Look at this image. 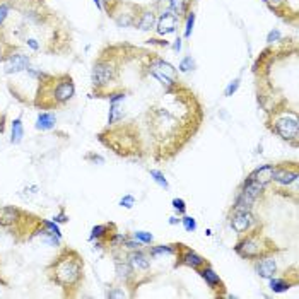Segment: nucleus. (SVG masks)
Wrapping results in <instances>:
<instances>
[{"mask_svg":"<svg viewBox=\"0 0 299 299\" xmlns=\"http://www.w3.org/2000/svg\"><path fill=\"white\" fill-rule=\"evenodd\" d=\"M228 219H229V228L236 234H239V236L261 226L258 222V219H256V215L253 214V210H236V212H229Z\"/></svg>","mask_w":299,"mask_h":299,"instance_id":"obj_7","label":"nucleus"},{"mask_svg":"<svg viewBox=\"0 0 299 299\" xmlns=\"http://www.w3.org/2000/svg\"><path fill=\"white\" fill-rule=\"evenodd\" d=\"M239 86H241V79H239V77H236V79H233L226 86V89H224V96H226V98H231V96H234V94L238 93Z\"/></svg>","mask_w":299,"mask_h":299,"instance_id":"obj_31","label":"nucleus"},{"mask_svg":"<svg viewBox=\"0 0 299 299\" xmlns=\"http://www.w3.org/2000/svg\"><path fill=\"white\" fill-rule=\"evenodd\" d=\"M123 248H125L127 251H132V250H140V248H144L140 241H137L135 238H132V234H128V238L125 239V243H123Z\"/></svg>","mask_w":299,"mask_h":299,"instance_id":"obj_32","label":"nucleus"},{"mask_svg":"<svg viewBox=\"0 0 299 299\" xmlns=\"http://www.w3.org/2000/svg\"><path fill=\"white\" fill-rule=\"evenodd\" d=\"M115 231H118V229L113 222L96 224V226L91 229L89 241L94 243V246L98 248V250H104V248H108V239L111 238V234Z\"/></svg>","mask_w":299,"mask_h":299,"instance_id":"obj_10","label":"nucleus"},{"mask_svg":"<svg viewBox=\"0 0 299 299\" xmlns=\"http://www.w3.org/2000/svg\"><path fill=\"white\" fill-rule=\"evenodd\" d=\"M125 258H127V261L130 264V267L135 270V272H140V274L149 272V269H151V256H149V253H147L145 248L128 251Z\"/></svg>","mask_w":299,"mask_h":299,"instance_id":"obj_15","label":"nucleus"},{"mask_svg":"<svg viewBox=\"0 0 299 299\" xmlns=\"http://www.w3.org/2000/svg\"><path fill=\"white\" fill-rule=\"evenodd\" d=\"M270 130L287 144L297 147L299 140V118L294 109H274Z\"/></svg>","mask_w":299,"mask_h":299,"instance_id":"obj_4","label":"nucleus"},{"mask_svg":"<svg viewBox=\"0 0 299 299\" xmlns=\"http://www.w3.org/2000/svg\"><path fill=\"white\" fill-rule=\"evenodd\" d=\"M108 99H109V104L123 103V101L127 99V93H123V91H117V93H109V94H108Z\"/></svg>","mask_w":299,"mask_h":299,"instance_id":"obj_35","label":"nucleus"},{"mask_svg":"<svg viewBox=\"0 0 299 299\" xmlns=\"http://www.w3.org/2000/svg\"><path fill=\"white\" fill-rule=\"evenodd\" d=\"M151 258H158L161 255H174L176 253V243H169V245H153L147 248Z\"/></svg>","mask_w":299,"mask_h":299,"instance_id":"obj_22","label":"nucleus"},{"mask_svg":"<svg viewBox=\"0 0 299 299\" xmlns=\"http://www.w3.org/2000/svg\"><path fill=\"white\" fill-rule=\"evenodd\" d=\"M2 62H4V72L6 73H19L29 68L31 58H29V55L16 52V53L7 55Z\"/></svg>","mask_w":299,"mask_h":299,"instance_id":"obj_12","label":"nucleus"},{"mask_svg":"<svg viewBox=\"0 0 299 299\" xmlns=\"http://www.w3.org/2000/svg\"><path fill=\"white\" fill-rule=\"evenodd\" d=\"M113 256H115V274H117V279L118 280H122L125 286L128 287H135V286H139V284L135 282V275L137 272L132 269L130 264L127 261L125 256H118L117 253H113Z\"/></svg>","mask_w":299,"mask_h":299,"instance_id":"obj_11","label":"nucleus"},{"mask_svg":"<svg viewBox=\"0 0 299 299\" xmlns=\"http://www.w3.org/2000/svg\"><path fill=\"white\" fill-rule=\"evenodd\" d=\"M55 125H57V117H55L53 113H50V111L40 113L38 118H36V128L41 130V132L52 130V128H55Z\"/></svg>","mask_w":299,"mask_h":299,"instance_id":"obj_21","label":"nucleus"},{"mask_svg":"<svg viewBox=\"0 0 299 299\" xmlns=\"http://www.w3.org/2000/svg\"><path fill=\"white\" fill-rule=\"evenodd\" d=\"M168 9L178 17V19H181V17L186 16V12L190 11L192 6H190V0H169Z\"/></svg>","mask_w":299,"mask_h":299,"instance_id":"obj_23","label":"nucleus"},{"mask_svg":"<svg viewBox=\"0 0 299 299\" xmlns=\"http://www.w3.org/2000/svg\"><path fill=\"white\" fill-rule=\"evenodd\" d=\"M179 220H181V219H179V215H171L168 222L171 224V226H176V224H179Z\"/></svg>","mask_w":299,"mask_h":299,"instance_id":"obj_45","label":"nucleus"},{"mask_svg":"<svg viewBox=\"0 0 299 299\" xmlns=\"http://www.w3.org/2000/svg\"><path fill=\"white\" fill-rule=\"evenodd\" d=\"M103 4V11H106L108 14H113V11L118 6V0H101Z\"/></svg>","mask_w":299,"mask_h":299,"instance_id":"obj_40","label":"nucleus"},{"mask_svg":"<svg viewBox=\"0 0 299 299\" xmlns=\"http://www.w3.org/2000/svg\"><path fill=\"white\" fill-rule=\"evenodd\" d=\"M265 2L270 9H274V11H277V12H280V9L287 6V0H265Z\"/></svg>","mask_w":299,"mask_h":299,"instance_id":"obj_39","label":"nucleus"},{"mask_svg":"<svg viewBox=\"0 0 299 299\" xmlns=\"http://www.w3.org/2000/svg\"><path fill=\"white\" fill-rule=\"evenodd\" d=\"M174 256H176L174 269H178V267H188V269H192L197 272L199 269H202L204 265L209 264V260H207L205 256H202L200 253L192 250V248L186 246L185 243H176V253H174Z\"/></svg>","mask_w":299,"mask_h":299,"instance_id":"obj_6","label":"nucleus"},{"mask_svg":"<svg viewBox=\"0 0 299 299\" xmlns=\"http://www.w3.org/2000/svg\"><path fill=\"white\" fill-rule=\"evenodd\" d=\"M127 296H130V294H127L123 289H120V287H111L106 292V297H109V299H120V297H127Z\"/></svg>","mask_w":299,"mask_h":299,"instance_id":"obj_36","label":"nucleus"},{"mask_svg":"<svg viewBox=\"0 0 299 299\" xmlns=\"http://www.w3.org/2000/svg\"><path fill=\"white\" fill-rule=\"evenodd\" d=\"M53 220H55L57 224H65V222H68V214L62 209V210H60V212L53 217Z\"/></svg>","mask_w":299,"mask_h":299,"instance_id":"obj_41","label":"nucleus"},{"mask_svg":"<svg viewBox=\"0 0 299 299\" xmlns=\"http://www.w3.org/2000/svg\"><path fill=\"white\" fill-rule=\"evenodd\" d=\"M118 77V63L115 62L113 57H101L96 60L93 70H91V84L98 93H103L111 82L117 81Z\"/></svg>","mask_w":299,"mask_h":299,"instance_id":"obj_5","label":"nucleus"},{"mask_svg":"<svg viewBox=\"0 0 299 299\" xmlns=\"http://www.w3.org/2000/svg\"><path fill=\"white\" fill-rule=\"evenodd\" d=\"M24 214H26V210L19 209V207H14V205L0 207V228L12 231V229L19 224V220L22 219Z\"/></svg>","mask_w":299,"mask_h":299,"instance_id":"obj_14","label":"nucleus"},{"mask_svg":"<svg viewBox=\"0 0 299 299\" xmlns=\"http://www.w3.org/2000/svg\"><path fill=\"white\" fill-rule=\"evenodd\" d=\"M253 270H255V274L258 275L260 279L264 280H269L270 277H274V275H277V260H275L274 255H267V256H261V258L253 261Z\"/></svg>","mask_w":299,"mask_h":299,"instance_id":"obj_13","label":"nucleus"},{"mask_svg":"<svg viewBox=\"0 0 299 299\" xmlns=\"http://www.w3.org/2000/svg\"><path fill=\"white\" fill-rule=\"evenodd\" d=\"M86 161H93V163L96 164H104V158L103 156H99V154H94V153H91V154H87L86 158H84Z\"/></svg>","mask_w":299,"mask_h":299,"instance_id":"obj_42","label":"nucleus"},{"mask_svg":"<svg viewBox=\"0 0 299 299\" xmlns=\"http://www.w3.org/2000/svg\"><path fill=\"white\" fill-rule=\"evenodd\" d=\"M282 40V33H280L279 29H272L269 31V34H267V43L272 45V43H277V41Z\"/></svg>","mask_w":299,"mask_h":299,"instance_id":"obj_38","label":"nucleus"},{"mask_svg":"<svg viewBox=\"0 0 299 299\" xmlns=\"http://www.w3.org/2000/svg\"><path fill=\"white\" fill-rule=\"evenodd\" d=\"M299 169L296 163H277L274 164L272 171V183H277L279 186H291L297 181Z\"/></svg>","mask_w":299,"mask_h":299,"instance_id":"obj_8","label":"nucleus"},{"mask_svg":"<svg viewBox=\"0 0 299 299\" xmlns=\"http://www.w3.org/2000/svg\"><path fill=\"white\" fill-rule=\"evenodd\" d=\"M26 45H27V47H29L31 50H33V52H38V50L41 48V45L38 43V40H34V38H27V40H26Z\"/></svg>","mask_w":299,"mask_h":299,"instance_id":"obj_43","label":"nucleus"},{"mask_svg":"<svg viewBox=\"0 0 299 299\" xmlns=\"http://www.w3.org/2000/svg\"><path fill=\"white\" fill-rule=\"evenodd\" d=\"M272 171H274V164L267 163V164H261V166H258V168H255L246 178H250V179H253V181L258 183V185L267 188L270 183H272Z\"/></svg>","mask_w":299,"mask_h":299,"instance_id":"obj_17","label":"nucleus"},{"mask_svg":"<svg viewBox=\"0 0 299 299\" xmlns=\"http://www.w3.org/2000/svg\"><path fill=\"white\" fill-rule=\"evenodd\" d=\"M179 224H181L183 228H185V231L186 233H193V231H197V220L192 217V215H181V220H179Z\"/></svg>","mask_w":299,"mask_h":299,"instance_id":"obj_29","label":"nucleus"},{"mask_svg":"<svg viewBox=\"0 0 299 299\" xmlns=\"http://www.w3.org/2000/svg\"><path fill=\"white\" fill-rule=\"evenodd\" d=\"M176 24H178V17L174 14L166 9V11L161 12V16L158 17V22H156V33L159 36H168L173 34L176 31Z\"/></svg>","mask_w":299,"mask_h":299,"instance_id":"obj_16","label":"nucleus"},{"mask_svg":"<svg viewBox=\"0 0 299 299\" xmlns=\"http://www.w3.org/2000/svg\"><path fill=\"white\" fill-rule=\"evenodd\" d=\"M277 251L279 248L275 246V243L269 236H265L264 231H261V226L255 228L246 234H241L236 245H234V253L239 258L250 261H255L267 255H274Z\"/></svg>","mask_w":299,"mask_h":299,"instance_id":"obj_3","label":"nucleus"},{"mask_svg":"<svg viewBox=\"0 0 299 299\" xmlns=\"http://www.w3.org/2000/svg\"><path fill=\"white\" fill-rule=\"evenodd\" d=\"M22 139H24V125L21 118H16L11 122V144H21Z\"/></svg>","mask_w":299,"mask_h":299,"instance_id":"obj_24","label":"nucleus"},{"mask_svg":"<svg viewBox=\"0 0 299 299\" xmlns=\"http://www.w3.org/2000/svg\"><path fill=\"white\" fill-rule=\"evenodd\" d=\"M9 14H11V4L9 2H0V27L7 21Z\"/></svg>","mask_w":299,"mask_h":299,"instance_id":"obj_34","label":"nucleus"},{"mask_svg":"<svg viewBox=\"0 0 299 299\" xmlns=\"http://www.w3.org/2000/svg\"><path fill=\"white\" fill-rule=\"evenodd\" d=\"M197 274L200 275V279L207 284V287L212 291V294L215 297H226L228 296L226 294V284H224V280L220 279V275L215 272L210 264H207V265L202 267V269H199L197 270Z\"/></svg>","mask_w":299,"mask_h":299,"instance_id":"obj_9","label":"nucleus"},{"mask_svg":"<svg viewBox=\"0 0 299 299\" xmlns=\"http://www.w3.org/2000/svg\"><path fill=\"white\" fill-rule=\"evenodd\" d=\"M76 94V84L68 73L63 76H45L40 79V91L34 104L38 108H55L68 103Z\"/></svg>","mask_w":299,"mask_h":299,"instance_id":"obj_2","label":"nucleus"},{"mask_svg":"<svg viewBox=\"0 0 299 299\" xmlns=\"http://www.w3.org/2000/svg\"><path fill=\"white\" fill-rule=\"evenodd\" d=\"M132 238H135L137 241H140L142 245H153L154 243V236L151 233H147V231H135V233H132Z\"/></svg>","mask_w":299,"mask_h":299,"instance_id":"obj_28","label":"nucleus"},{"mask_svg":"<svg viewBox=\"0 0 299 299\" xmlns=\"http://www.w3.org/2000/svg\"><path fill=\"white\" fill-rule=\"evenodd\" d=\"M195 19H197V14H195L193 9H190V11L186 12V16H185V33H183V38H185V40L192 38L193 27H195Z\"/></svg>","mask_w":299,"mask_h":299,"instance_id":"obj_26","label":"nucleus"},{"mask_svg":"<svg viewBox=\"0 0 299 299\" xmlns=\"http://www.w3.org/2000/svg\"><path fill=\"white\" fill-rule=\"evenodd\" d=\"M171 205H173L174 212H176L179 217L186 214V202L183 200V199H173L171 200Z\"/></svg>","mask_w":299,"mask_h":299,"instance_id":"obj_33","label":"nucleus"},{"mask_svg":"<svg viewBox=\"0 0 299 299\" xmlns=\"http://www.w3.org/2000/svg\"><path fill=\"white\" fill-rule=\"evenodd\" d=\"M123 108H122V103H115V104H109V113H108V125H117L118 122H122L123 120Z\"/></svg>","mask_w":299,"mask_h":299,"instance_id":"obj_25","label":"nucleus"},{"mask_svg":"<svg viewBox=\"0 0 299 299\" xmlns=\"http://www.w3.org/2000/svg\"><path fill=\"white\" fill-rule=\"evenodd\" d=\"M45 272L50 282L62 289L63 296L73 297L84 282V258L77 250L63 246L52 264L47 265Z\"/></svg>","mask_w":299,"mask_h":299,"instance_id":"obj_1","label":"nucleus"},{"mask_svg":"<svg viewBox=\"0 0 299 299\" xmlns=\"http://www.w3.org/2000/svg\"><path fill=\"white\" fill-rule=\"evenodd\" d=\"M181 47H183V38H179V36H178V38L174 40V43H173V50L176 53H179V52H181Z\"/></svg>","mask_w":299,"mask_h":299,"instance_id":"obj_44","label":"nucleus"},{"mask_svg":"<svg viewBox=\"0 0 299 299\" xmlns=\"http://www.w3.org/2000/svg\"><path fill=\"white\" fill-rule=\"evenodd\" d=\"M151 70H156V72L163 73V76L169 77V79L178 81L176 68H174L169 62H166V60H163V58H154L153 62H151Z\"/></svg>","mask_w":299,"mask_h":299,"instance_id":"obj_20","label":"nucleus"},{"mask_svg":"<svg viewBox=\"0 0 299 299\" xmlns=\"http://www.w3.org/2000/svg\"><path fill=\"white\" fill-rule=\"evenodd\" d=\"M149 174H151V178H153L161 188H164V190H169V181H168V178L164 176L163 171H159V169H149Z\"/></svg>","mask_w":299,"mask_h":299,"instance_id":"obj_27","label":"nucleus"},{"mask_svg":"<svg viewBox=\"0 0 299 299\" xmlns=\"http://www.w3.org/2000/svg\"><path fill=\"white\" fill-rule=\"evenodd\" d=\"M178 68H179V72H183V73L190 72V70L195 68V60H193V57H190V55H188V57H183Z\"/></svg>","mask_w":299,"mask_h":299,"instance_id":"obj_30","label":"nucleus"},{"mask_svg":"<svg viewBox=\"0 0 299 299\" xmlns=\"http://www.w3.org/2000/svg\"><path fill=\"white\" fill-rule=\"evenodd\" d=\"M297 286V277L291 279L289 275H282V277H277V275H274V277L269 279V287L272 292H286L289 291L291 287Z\"/></svg>","mask_w":299,"mask_h":299,"instance_id":"obj_19","label":"nucleus"},{"mask_svg":"<svg viewBox=\"0 0 299 299\" xmlns=\"http://www.w3.org/2000/svg\"><path fill=\"white\" fill-rule=\"evenodd\" d=\"M94 2V6L99 9V11H103V4H101V0H93Z\"/></svg>","mask_w":299,"mask_h":299,"instance_id":"obj_46","label":"nucleus"},{"mask_svg":"<svg viewBox=\"0 0 299 299\" xmlns=\"http://www.w3.org/2000/svg\"><path fill=\"white\" fill-rule=\"evenodd\" d=\"M133 205H135V197L133 195H123L120 199V207H123V209H132Z\"/></svg>","mask_w":299,"mask_h":299,"instance_id":"obj_37","label":"nucleus"},{"mask_svg":"<svg viewBox=\"0 0 299 299\" xmlns=\"http://www.w3.org/2000/svg\"><path fill=\"white\" fill-rule=\"evenodd\" d=\"M156 22H158V14L153 9H140L139 12V17H137V22H135V27L139 31H147L154 29L156 27Z\"/></svg>","mask_w":299,"mask_h":299,"instance_id":"obj_18","label":"nucleus"}]
</instances>
